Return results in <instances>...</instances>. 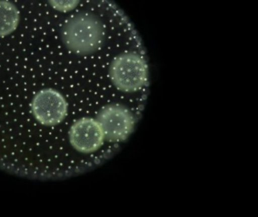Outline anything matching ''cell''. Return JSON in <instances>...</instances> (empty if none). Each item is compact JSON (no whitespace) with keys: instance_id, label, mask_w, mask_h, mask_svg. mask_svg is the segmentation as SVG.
Returning <instances> with one entry per match:
<instances>
[{"instance_id":"1","label":"cell","mask_w":258,"mask_h":217,"mask_svg":"<svg viewBox=\"0 0 258 217\" xmlns=\"http://www.w3.org/2000/svg\"><path fill=\"white\" fill-rule=\"evenodd\" d=\"M149 84L115 3L0 0V170L55 181L97 168L135 131Z\"/></svg>"}]
</instances>
